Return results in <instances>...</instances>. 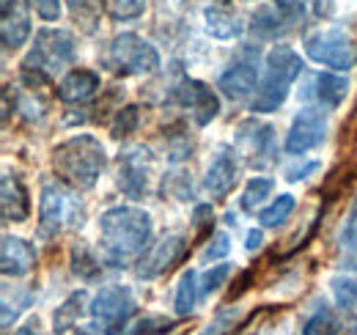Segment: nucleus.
Listing matches in <instances>:
<instances>
[{"instance_id": "obj_37", "label": "nucleus", "mask_w": 357, "mask_h": 335, "mask_svg": "<svg viewBox=\"0 0 357 335\" xmlns=\"http://www.w3.org/2000/svg\"><path fill=\"white\" fill-rule=\"evenodd\" d=\"M253 28H256V31H261V34H278V20H275L272 8H261V11H256V17H253Z\"/></svg>"}, {"instance_id": "obj_18", "label": "nucleus", "mask_w": 357, "mask_h": 335, "mask_svg": "<svg viewBox=\"0 0 357 335\" xmlns=\"http://www.w3.org/2000/svg\"><path fill=\"white\" fill-rule=\"evenodd\" d=\"M61 220H63V193L58 190V184H45L39 204V237L52 239L61 231Z\"/></svg>"}, {"instance_id": "obj_6", "label": "nucleus", "mask_w": 357, "mask_h": 335, "mask_svg": "<svg viewBox=\"0 0 357 335\" xmlns=\"http://www.w3.org/2000/svg\"><path fill=\"white\" fill-rule=\"evenodd\" d=\"M303 47H305V55L311 61L321 64V66H330L335 72H349L357 64L355 39L338 28H319V31L305 34Z\"/></svg>"}, {"instance_id": "obj_38", "label": "nucleus", "mask_w": 357, "mask_h": 335, "mask_svg": "<svg viewBox=\"0 0 357 335\" xmlns=\"http://www.w3.org/2000/svg\"><path fill=\"white\" fill-rule=\"evenodd\" d=\"M212 207L209 204H198L195 209H192V223H195V231L198 234H206V225L212 223Z\"/></svg>"}, {"instance_id": "obj_35", "label": "nucleus", "mask_w": 357, "mask_h": 335, "mask_svg": "<svg viewBox=\"0 0 357 335\" xmlns=\"http://www.w3.org/2000/svg\"><path fill=\"white\" fill-rule=\"evenodd\" d=\"M311 3H321V0H278V8L286 14V20H297L308 11Z\"/></svg>"}, {"instance_id": "obj_44", "label": "nucleus", "mask_w": 357, "mask_h": 335, "mask_svg": "<svg viewBox=\"0 0 357 335\" xmlns=\"http://www.w3.org/2000/svg\"><path fill=\"white\" fill-rule=\"evenodd\" d=\"M69 3H72V8H75V11H80V8L86 6V0H69Z\"/></svg>"}, {"instance_id": "obj_26", "label": "nucleus", "mask_w": 357, "mask_h": 335, "mask_svg": "<svg viewBox=\"0 0 357 335\" xmlns=\"http://www.w3.org/2000/svg\"><path fill=\"white\" fill-rule=\"evenodd\" d=\"M146 3L149 0H105V11L113 20L127 22V20H137L146 11Z\"/></svg>"}, {"instance_id": "obj_33", "label": "nucleus", "mask_w": 357, "mask_h": 335, "mask_svg": "<svg viewBox=\"0 0 357 335\" xmlns=\"http://www.w3.org/2000/svg\"><path fill=\"white\" fill-rule=\"evenodd\" d=\"M231 251V239H228V234H215L212 239H209V245H206V251H204V261H215V258H223L225 253Z\"/></svg>"}, {"instance_id": "obj_31", "label": "nucleus", "mask_w": 357, "mask_h": 335, "mask_svg": "<svg viewBox=\"0 0 357 335\" xmlns=\"http://www.w3.org/2000/svg\"><path fill=\"white\" fill-rule=\"evenodd\" d=\"M228 275H231V264H218V267L206 269V275H204V281H201V294L218 292L225 281H228Z\"/></svg>"}, {"instance_id": "obj_39", "label": "nucleus", "mask_w": 357, "mask_h": 335, "mask_svg": "<svg viewBox=\"0 0 357 335\" xmlns=\"http://www.w3.org/2000/svg\"><path fill=\"white\" fill-rule=\"evenodd\" d=\"M319 170V163H300V165H289L286 173V181H300V179H308V173Z\"/></svg>"}, {"instance_id": "obj_19", "label": "nucleus", "mask_w": 357, "mask_h": 335, "mask_svg": "<svg viewBox=\"0 0 357 335\" xmlns=\"http://www.w3.org/2000/svg\"><path fill=\"white\" fill-rule=\"evenodd\" d=\"M99 88V75L91 69H72L61 83H58V96L63 102H86Z\"/></svg>"}, {"instance_id": "obj_21", "label": "nucleus", "mask_w": 357, "mask_h": 335, "mask_svg": "<svg viewBox=\"0 0 357 335\" xmlns=\"http://www.w3.org/2000/svg\"><path fill=\"white\" fill-rule=\"evenodd\" d=\"M89 308L91 305L86 302V292L69 294V297L55 308V313H52V330H55V335L69 333V330L83 319V313H86Z\"/></svg>"}, {"instance_id": "obj_7", "label": "nucleus", "mask_w": 357, "mask_h": 335, "mask_svg": "<svg viewBox=\"0 0 357 335\" xmlns=\"http://www.w3.org/2000/svg\"><path fill=\"white\" fill-rule=\"evenodd\" d=\"M107 64L119 75H149L160 66V52L137 34H119L110 42Z\"/></svg>"}, {"instance_id": "obj_8", "label": "nucleus", "mask_w": 357, "mask_h": 335, "mask_svg": "<svg viewBox=\"0 0 357 335\" xmlns=\"http://www.w3.org/2000/svg\"><path fill=\"white\" fill-rule=\"evenodd\" d=\"M190 248V242H187V237L184 234H165L160 242H154L146 255L137 261V278H143V281H154V278H160V275H165L168 269H174L178 261L184 258V253Z\"/></svg>"}, {"instance_id": "obj_22", "label": "nucleus", "mask_w": 357, "mask_h": 335, "mask_svg": "<svg viewBox=\"0 0 357 335\" xmlns=\"http://www.w3.org/2000/svg\"><path fill=\"white\" fill-rule=\"evenodd\" d=\"M198 278L192 269H187L181 278H178V286H176V297H174V311L178 316H187L192 308H195V299H198Z\"/></svg>"}, {"instance_id": "obj_1", "label": "nucleus", "mask_w": 357, "mask_h": 335, "mask_svg": "<svg viewBox=\"0 0 357 335\" xmlns=\"http://www.w3.org/2000/svg\"><path fill=\"white\" fill-rule=\"evenodd\" d=\"M154 234L151 214L137 207H113L99 217L102 258L110 267H127L140 258Z\"/></svg>"}, {"instance_id": "obj_2", "label": "nucleus", "mask_w": 357, "mask_h": 335, "mask_svg": "<svg viewBox=\"0 0 357 335\" xmlns=\"http://www.w3.org/2000/svg\"><path fill=\"white\" fill-rule=\"evenodd\" d=\"M105 146L93 135H75L55 146L52 151V168L58 179L75 190H91L96 187L102 170H105Z\"/></svg>"}, {"instance_id": "obj_15", "label": "nucleus", "mask_w": 357, "mask_h": 335, "mask_svg": "<svg viewBox=\"0 0 357 335\" xmlns=\"http://www.w3.org/2000/svg\"><path fill=\"white\" fill-rule=\"evenodd\" d=\"M0 209H3V220L6 223H25L28 214H31L28 190L11 173H6L3 181H0Z\"/></svg>"}, {"instance_id": "obj_10", "label": "nucleus", "mask_w": 357, "mask_h": 335, "mask_svg": "<svg viewBox=\"0 0 357 335\" xmlns=\"http://www.w3.org/2000/svg\"><path fill=\"white\" fill-rule=\"evenodd\" d=\"M174 99H176L181 107H187L192 113V119H195L198 126H206L212 119H218V113H220L218 94L209 85L198 83V80H184L174 91Z\"/></svg>"}, {"instance_id": "obj_9", "label": "nucleus", "mask_w": 357, "mask_h": 335, "mask_svg": "<svg viewBox=\"0 0 357 335\" xmlns=\"http://www.w3.org/2000/svg\"><path fill=\"white\" fill-rule=\"evenodd\" d=\"M327 135V119L319 107H305L300 116L291 121V129L286 135V154L303 157L311 149H316Z\"/></svg>"}, {"instance_id": "obj_28", "label": "nucleus", "mask_w": 357, "mask_h": 335, "mask_svg": "<svg viewBox=\"0 0 357 335\" xmlns=\"http://www.w3.org/2000/svg\"><path fill=\"white\" fill-rule=\"evenodd\" d=\"M140 124V107H135V105H127V107H121L119 113H116V119H113V135H119V137H124V135H130L135 132Z\"/></svg>"}, {"instance_id": "obj_25", "label": "nucleus", "mask_w": 357, "mask_h": 335, "mask_svg": "<svg viewBox=\"0 0 357 335\" xmlns=\"http://www.w3.org/2000/svg\"><path fill=\"white\" fill-rule=\"evenodd\" d=\"M338 330H341V325H338L335 313L330 308H321V311H316L311 319L305 322L303 335H338Z\"/></svg>"}, {"instance_id": "obj_11", "label": "nucleus", "mask_w": 357, "mask_h": 335, "mask_svg": "<svg viewBox=\"0 0 357 335\" xmlns=\"http://www.w3.org/2000/svg\"><path fill=\"white\" fill-rule=\"evenodd\" d=\"M149 165H151V154L146 146H132L121 154L119 160V187L124 195L130 198H143L146 187H149Z\"/></svg>"}, {"instance_id": "obj_43", "label": "nucleus", "mask_w": 357, "mask_h": 335, "mask_svg": "<svg viewBox=\"0 0 357 335\" xmlns=\"http://www.w3.org/2000/svg\"><path fill=\"white\" fill-rule=\"evenodd\" d=\"M347 335H357V319H352V322L347 325Z\"/></svg>"}, {"instance_id": "obj_12", "label": "nucleus", "mask_w": 357, "mask_h": 335, "mask_svg": "<svg viewBox=\"0 0 357 335\" xmlns=\"http://www.w3.org/2000/svg\"><path fill=\"white\" fill-rule=\"evenodd\" d=\"M236 181H239V163H236V157H234V151L228 146H220L215 160H212V165L206 170L204 187L215 201H223V198H228V193L236 187Z\"/></svg>"}, {"instance_id": "obj_14", "label": "nucleus", "mask_w": 357, "mask_h": 335, "mask_svg": "<svg viewBox=\"0 0 357 335\" xmlns=\"http://www.w3.org/2000/svg\"><path fill=\"white\" fill-rule=\"evenodd\" d=\"M31 36V17L25 8V0H6L3 3V22H0V39L6 50H17Z\"/></svg>"}, {"instance_id": "obj_5", "label": "nucleus", "mask_w": 357, "mask_h": 335, "mask_svg": "<svg viewBox=\"0 0 357 335\" xmlns=\"http://www.w3.org/2000/svg\"><path fill=\"white\" fill-rule=\"evenodd\" d=\"M93 327L102 335H121L137 313V302L127 286H105L91 299L89 308Z\"/></svg>"}, {"instance_id": "obj_23", "label": "nucleus", "mask_w": 357, "mask_h": 335, "mask_svg": "<svg viewBox=\"0 0 357 335\" xmlns=\"http://www.w3.org/2000/svg\"><path fill=\"white\" fill-rule=\"evenodd\" d=\"M291 211H294V195L283 193L269 204L267 209L259 211V223H261V228H278V225H283L289 220Z\"/></svg>"}, {"instance_id": "obj_24", "label": "nucleus", "mask_w": 357, "mask_h": 335, "mask_svg": "<svg viewBox=\"0 0 357 335\" xmlns=\"http://www.w3.org/2000/svg\"><path fill=\"white\" fill-rule=\"evenodd\" d=\"M272 187H275V181H272V179H264V176L250 179V181L245 184V193H242V198H239V207H242L245 211H253L261 201H264V198H269Z\"/></svg>"}, {"instance_id": "obj_13", "label": "nucleus", "mask_w": 357, "mask_h": 335, "mask_svg": "<svg viewBox=\"0 0 357 335\" xmlns=\"http://www.w3.org/2000/svg\"><path fill=\"white\" fill-rule=\"evenodd\" d=\"M36 267V248L22 237H3L0 245V269L8 278H25Z\"/></svg>"}, {"instance_id": "obj_20", "label": "nucleus", "mask_w": 357, "mask_h": 335, "mask_svg": "<svg viewBox=\"0 0 357 335\" xmlns=\"http://www.w3.org/2000/svg\"><path fill=\"white\" fill-rule=\"evenodd\" d=\"M204 22H206V31H209L215 39H220V42L236 39V36H242V31H245V22H242L234 11L223 8V6H209V8L204 11Z\"/></svg>"}, {"instance_id": "obj_29", "label": "nucleus", "mask_w": 357, "mask_h": 335, "mask_svg": "<svg viewBox=\"0 0 357 335\" xmlns=\"http://www.w3.org/2000/svg\"><path fill=\"white\" fill-rule=\"evenodd\" d=\"M72 264H75V272L83 278V281H93L99 275V264L89 255V251L83 245H75L72 248Z\"/></svg>"}, {"instance_id": "obj_3", "label": "nucleus", "mask_w": 357, "mask_h": 335, "mask_svg": "<svg viewBox=\"0 0 357 335\" xmlns=\"http://www.w3.org/2000/svg\"><path fill=\"white\" fill-rule=\"evenodd\" d=\"M75 61V39L69 31L61 28H42L36 34L33 50L22 61V80L36 88V85L50 83L55 72L69 66Z\"/></svg>"}, {"instance_id": "obj_36", "label": "nucleus", "mask_w": 357, "mask_h": 335, "mask_svg": "<svg viewBox=\"0 0 357 335\" xmlns=\"http://www.w3.org/2000/svg\"><path fill=\"white\" fill-rule=\"evenodd\" d=\"M33 8H36V14L47 20V22H55L58 17H61V0H28Z\"/></svg>"}, {"instance_id": "obj_17", "label": "nucleus", "mask_w": 357, "mask_h": 335, "mask_svg": "<svg viewBox=\"0 0 357 335\" xmlns=\"http://www.w3.org/2000/svg\"><path fill=\"white\" fill-rule=\"evenodd\" d=\"M347 91L349 83L338 75H327V72H319L311 77V91H305V96L316 99L319 107H327V110H335L344 99H347Z\"/></svg>"}, {"instance_id": "obj_40", "label": "nucleus", "mask_w": 357, "mask_h": 335, "mask_svg": "<svg viewBox=\"0 0 357 335\" xmlns=\"http://www.w3.org/2000/svg\"><path fill=\"white\" fill-rule=\"evenodd\" d=\"M261 245H264V234H261L259 228H250V231H248V242H245V248L253 253V251H259Z\"/></svg>"}, {"instance_id": "obj_42", "label": "nucleus", "mask_w": 357, "mask_h": 335, "mask_svg": "<svg viewBox=\"0 0 357 335\" xmlns=\"http://www.w3.org/2000/svg\"><path fill=\"white\" fill-rule=\"evenodd\" d=\"M75 335H102V333H99L96 327H80V330H77Z\"/></svg>"}, {"instance_id": "obj_30", "label": "nucleus", "mask_w": 357, "mask_h": 335, "mask_svg": "<svg viewBox=\"0 0 357 335\" xmlns=\"http://www.w3.org/2000/svg\"><path fill=\"white\" fill-rule=\"evenodd\" d=\"M171 327H174V322H168L165 316H146L135 327H130L124 335H160L165 333V330H171Z\"/></svg>"}, {"instance_id": "obj_32", "label": "nucleus", "mask_w": 357, "mask_h": 335, "mask_svg": "<svg viewBox=\"0 0 357 335\" xmlns=\"http://www.w3.org/2000/svg\"><path fill=\"white\" fill-rule=\"evenodd\" d=\"M234 322H236V308H223V311H218L215 322L201 335H223L225 330H234Z\"/></svg>"}, {"instance_id": "obj_16", "label": "nucleus", "mask_w": 357, "mask_h": 335, "mask_svg": "<svg viewBox=\"0 0 357 335\" xmlns=\"http://www.w3.org/2000/svg\"><path fill=\"white\" fill-rule=\"evenodd\" d=\"M256 80H259V66L253 61H239L220 75L218 88L228 99H245L256 91Z\"/></svg>"}, {"instance_id": "obj_34", "label": "nucleus", "mask_w": 357, "mask_h": 335, "mask_svg": "<svg viewBox=\"0 0 357 335\" xmlns=\"http://www.w3.org/2000/svg\"><path fill=\"white\" fill-rule=\"evenodd\" d=\"M341 245L344 248H357V201L355 207L349 209V214H347V220H344V228H341Z\"/></svg>"}, {"instance_id": "obj_41", "label": "nucleus", "mask_w": 357, "mask_h": 335, "mask_svg": "<svg viewBox=\"0 0 357 335\" xmlns=\"http://www.w3.org/2000/svg\"><path fill=\"white\" fill-rule=\"evenodd\" d=\"M17 335H42L39 333V319H31L25 327H20V330H17Z\"/></svg>"}, {"instance_id": "obj_27", "label": "nucleus", "mask_w": 357, "mask_h": 335, "mask_svg": "<svg viewBox=\"0 0 357 335\" xmlns=\"http://www.w3.org/2000/svg\"><path fill=\"white\" fill-rule=\"evenodd\" d=\"M335 302L347 311H357V278H333L330 281Z\"/></svg>"}, {"instance_id": "obj_4", "label": "nucleus", "mask_w": 357, "mask_h": 335, "mask_svg": "<svg viewBox=\"0 0 357 335\" xmlns=\"http://www.w3.org/2000/svg\"><path fill=\"white\" fill-rule=\"evenodd\" d=\"M300 72H303V58L289 44H275L267 55V75H264V83L253 99V110L256 113H275L286 102Z\"/></svg>"}]
</instances>
